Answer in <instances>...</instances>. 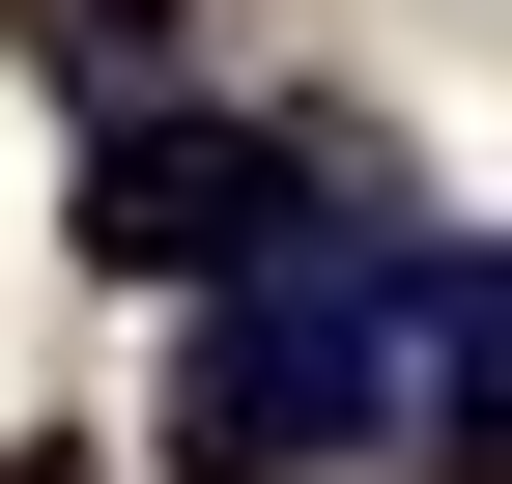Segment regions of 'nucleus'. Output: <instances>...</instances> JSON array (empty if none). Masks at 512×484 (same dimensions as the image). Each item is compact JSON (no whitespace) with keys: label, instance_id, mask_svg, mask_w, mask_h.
Returning <instances> with one entry per match:
<instances>
[{"label":"nucleus","instance_id":"f03ea898","mask_svg":"<svg viewBox=\"0 0 512 484\" xmlns=\"http://www.w3.org/2000/svg\"><path fill=\"white\" fill-rule=\"evenodd\" d=\"M313 200H342V171H313L285 114H200V86H143L86 143V257L114 285H256V257H313Z\"/></svg>","mask_w":512,"mask_h":484},{"label":"nucleus","instance_id":"7ed1b4c3","mask_svg":"<svg viewBox=\"0 0 512 484\" xmlns=\"http://www.w3.org/2000/svg\"><path fill=\"white\" fill-rule=\"evenodd\" d=\"M29 57H57V86H114V114H143V86H171V0H29Z\"/></svg>","mask_w":512,"mask_h":484},{"label":"nucleus","instance_id":"f257e3e1","mask_svg":"<svg viewBox=\"0 0 512 484\" xmlns=\"http://www.w3.org/2000/svg\"><path fill=\"white\" fill-rule=\"evenodd\" d=\"M342 456H399V228L200 285V371H171V484H342Z\"/></svg>","mask_w":512,"mask_h":484}]
</instances>
